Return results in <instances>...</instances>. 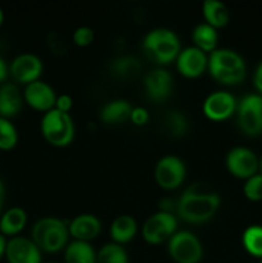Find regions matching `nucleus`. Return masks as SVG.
Instances as JSON below:
<instances>
[{
  "label": "nucleus",
  "mask_w": 262,
  "mask_h": 263,
  "mask_svg": "<svg viewBox=\"0 0 262 263\" xmlns=\"http://www.w3.org/2000/svg\"><path fill=\"white\" fill-rule=\"evenodd\" d=\"M136 231H138L136 221L128 215L117 216L113 220L109 229L110 238L113 239V243L120 244V246L133 240L136 235Z\"/></svg>",
  "instance_id": "20"
},
{
  "label": "nucleus",
  "mask_w": 262,
  "mask_h": 263,
  "mask_svg": "<svg viewBox=\"0 0 262 263\" xmlns=\"http://www.w3.org/2000/svg\"><path fill=\"white\" fill-rule=\"evenodd\" d=\"M72 40H73L74 45L80 46V48L89 46L94 41V31L90 27H87V26L77 27L74 30L73 36H72Z\"/></svg>",
  "instance_id": "31"
},
{
  "label": "nucleus",
  "mask_w": 262,
  "mask_h": 263,
  "mask_svg": "<svg viewBox=\"0 0 262 263\" xmlns=\"http://www.w3.org/2000/svg\"><path fill=\"white\" fill-rule=\"evenodd\" d=\"M226 167L233 176L239 179H249L259 170V161L251 149L236 146L226 156Z\"/></svg>",
  "instance_id": "10"
},
{
  "label": "nucleus",
  "mask_w": 262,
  "mask_h": 263,
  "mask_svg": "<svg viewBox=\"0 0 262 263\" xmlns=\"http://www.w3.org/2000/svg\"><path fill=\"white\" fill-rule=\"evenodd\" d=\"M254 86L262 94V62L257 67L256 73H254Z\"/></svg>",
  "instance_id": "34"
},
{
  "label": "nucleus",
  "mask_w": 262,
  "mask_h": 263,
  "mask_svg": "<svg viewBox=\"0 0 262 263\" xmlns=\"http://www.w3.org/2000/svg\"><path fill=\"white\" fill-rule=\"evenodd\" d=\"M49 263H57V262H49Z\"/></svg>",
  "instance_id": "40"
},
{
  "label": "nucleus",
  "mask_w": 262,
  "mask_h": 263,
  "mask_svg": "<svg viewBox=\"0 0 262 263\" xmlns=\"http://www.w3.org/2000/svg\"><path fill=\"white\" fill-rule=\"evenodd\" d=\"M259 171H261V175H262V157L261 159H259Z\"/></svg>",
  "instance_id": "39"
},
{
  "label": "nucleus",
  "mask_w": 262,
  "mask_h": 263,
  "mask_svg": "<svg viewBox=\"0 0 262 263\" xmlns=\"http://www.w3.org/2000/svg\"><path fill=\"white\" fill-rule=\"evenodd\" d=\"M243 193L247 199L252 200V202L262 200V175L256 174L247 179L243 187Z\"/></svg>",
  "instance_id": "30"
},
{
  "label": "nucleus",
  "mask_w": 262,
  "mask_h": 263,
  "mask_svg": "<svg viewBox=\"0 0 262 263\" xmlns=\"http://www.w3.org/2000/svg\"><path fill=\"white\" fill-rule=\"evenodd\" d=\"M186 168L179 157L166 156L161 158L154 170L156 181L162 189H177L184 182Z\"/></svg>",
  "instance_id": "9"
},
{
  "label": "nucleus",
  "mask_w": 262,
  "mask_h": 263,
  "mask_svg": "<svg viewBox=\"0 0 262 263\" xmlns=\"http://www.w3.org/2000/svg\"><path fill=\"white\" fill-rule=\"evenodd\" d=\"M192 40L195 48L202 50L203 53H212L213 50H216L217 45V31L207 23H200L193 30Z\"/></svg>",
  "instance_id": "23"
},
{
  "label": "nucleus",
  "mask_w": 262,
  "mask_h": 263,
  "mask_svg": "<svg viewBox=\"0 0 262 263\" xmlns=\"http://www.w3.org/2000/svg\"><path fill=\"white\" fill-rule=\"evenodd\" d=\"M23 99L31 108L46 113L54 109L57 95L50 85L38 80V81L26 85Z\"/></svg>",
  "instance_id": "14"
},
{
  "label": "nucleus",
  "mask_w": 262,
  "mask_h": 263,
  "mask_svg": "<svg viewBox=\"0 0 262 263\" xmlns=\"http://www.w3.org/2000/svg\"><path fill=\"white\" fill-rule=\"evenodd\" d=\"M7 243L8 240L5 239L4 235L0 234V259L5 256V249H7Z\"/></svg>",
  "instance_id": "36"
},
{
  "label": "nucleus",
  "mask_w": 262,
  "mask_h": 263,
  "mask_svg": "<svg viewBox=\"0 0 262 263\" xmlns=\"http://www.w3.org/2000/svg\"><path fill=\"white\" fill-rule=\"evenodd\" d=\"M3 22H4V12H3V9L0 8V26L3 25Z\"/></svg>",
  "instance_id": "38"
},
{
  "label": "nucleus",
  "mask_w": 262,
  "mask_h": 263,
  "mask_svg": "<svg viewBox=\"0 0 262 263\" xmlns=\"http://www.w3.org/2000/svg\"><path fill=\"white\" fill-rule=\"evenodd\" d=\"M18 143V133L12 122L0 117V149L10 151Z\"/></svg>",
  "instance_id": "28"
},
{
  "label": "nucleus",
  "mask_w": 262,
  "mask_h": 263,
  "mask_svg": "<svg viewBox=\"0 0 262 263\" xmlns=\"http://www.w3.org/2000/svg\"><path fill=\"white\" fill-rule=\"evenodd\" d=\"M31 240L40 251L46 253H57L66 248L68 243V225L61 218L44 217L33 225Z\"/></svg>",
  "instance_id": "3"
},
{
  "label": "nucleus",
  "mask_w": 262,
  "mask_h": 263,
  "mask_svg": "<svg viewBox=\"0 0 262 263\" xmlns=\"http://www.w3.org/2000/svg\"><path fill=\"white\" fill-rule=\"evenodd\" d=\"M236 100L230 92L215 91L205 98L203 113L211 121H223L233 116L236 109Z\"/></svg>",
  "instance_id": "12"
},
{
  "label": "nucleus",
  "mask_w": 262,
  "mask_h": 263,
  "mask_svg": "<svg viewBox=\"0 0 262 263\" xmlns=\"http://www.w3.org/2000/svg\"><path fill=\"white\" fill-rule=\"evenodd\" d=\"M113 73L120 77H130L136 74L140 69V63L134 57H121L115 59L110 64Z\"/></svg>",
  "instance_id": "27"
},
{
  "label": "nucleus",
  "mask_w": 262,
  "mask_h": 263,
  "mask_svg": "<svg viewBox=\"0 0 262 263\" xmlns=\"http://www.w3.org/2000/svg\"><path fill=\"white\" fill-rule=\"evenodd\" d=\"M8 263H41V251L31 239L14 236L7 243Z\"/></svg>",
  "instance_id": "13"
},
{
  "label": "nucleus",
  "mask_w": 262,
  "mask_h": 263,
  "mask_svg": "<svg viewBox=\"0 0 262 263\" xmlns=\"http://www.w3.org/2000/svg\"><path fill=\"white\" fill-rule=\"evenodd\" d=\"M241 243L251 256L262 258V226L252 225L243 233Z\"/></svg>",
  "instance_id": "25"
},
{
  "label": "nucleus",
  "mask_w": 262,
  "mask_h": 263,
  "mask_svg": "<svg viewBox=\"0 0 262 263\" xmlns=\"http://www.w3.org/2000/svg\"><path fill=\"white\" fill-rule=\"evenodd\" d=\"M102 230V223L99 218L90 213H82L76 216L71 222L68 223L69 235L79 241H89L94 240L99 235Z\"/></svg>",
  "instance_id": "17"
},
{
  "label": "nucleus",
  "mask_w": 262,
  "mask_h": 263,
  "mask_svg": "<svg viewBox=\"0 0 262 263\" xmlns=\"http://www.w3.org/2000/svg\"><path fill=\"white\" fill-rule=\"evenodd\" d=\"M208 66V58L205 53L195 46H189L180 50L176 58V67L180 74L188 79H197Z\"/></svg>",
  "instance_id": "15"
},
{
  "label": "nucleus",
  "mask_w": 262,
  "mask_h": 263,
  "mask_svg": "<svg viewBox=\"0 0 262 263\" xmlns=\"http://www.w3.org/2000/svg\"><path fill=\"white\" fill-rule=\"evenodd\" d=\"M40 128L45 140L53 146L63 148L73 140L74 125L71 116L55 108L44 115Z\"/></svg>",
  "instance_id": "5"
},
{
  "label": "nucleus",
  "mask_w": 262,
  "mask_h": 263,
  "mask_svg": "<svg viewBox=\"0 0 262 263\" xmlns=\"http://www.w3.org/2000/svg\"><path fill=\"white\" fill-rule=\"evenodd\" d=\"M22 102L23 98L17 85L3 84L0 86V117L9 120L17 116L22 108Z\"/></svg>",
  "instance_id": "18"
},
{
  "label": "nucleus",
  "mask_w": 262,
  "mask_h": 263,
  "mask_svg": "<svg viewBox=\"0 0 262 263\" xmlns=\"http://www.w3.org/2000/svg\"><path fill=\"white\" fill-rule=\"evenodd\" d=\"M144 85H145V91L149 99L154 102H162L171 95L174 81L169 71L163 68H157L146 74Z\"/></svg>",
  "instance_id": "16"
},
{
  "label": "nucleus",
  "mask_w": 262,
  "mask_h": 263,
  "mask_svg": "<svg viewBox=\"0 0 262 263\" xmlns=\"http://www.w3.org/2000/svg\"><path fill=\"white\" fill-rule=\"evenodd\" d=\"M64 263H97V253L90 243L73 240L64 249Z\"/></svg>",
  "instance_id": "22"
},
{
  "label": "nucleus",
  "mask_w": 262,
  "mask_h": 263,
  "mask_svg": "<svg viewBox=\"0 0 262 263\" xmlns=\"http://www.w3.org/2000/svg\"><path fill=\"white\" fill-rule=\"evenodd\" d=\"M131 107L130 103L125 99H116L107 103L100 110V120L105 125H120L130 120Z\"/></svg>",
  "instance_id": "19"
},
{
  "label": "nucleus",
  "mask_w": 262,
  "mask_h": 263,
  "mask_svg": "<svg viewBox=\"0 0 262 263\" xmlns=\"http://www.w3.org/2000/svg\"><path fill=\"white\" fill-rule=\"evenodd\" d=\"M43 62L35 54H21L13 59L9 67V72L14 81L20 84L28 85L31 82L38 81L43 73Z\"/></svg>",
  "instance_id": "11"
},
{
  "label": "nucleus",
  "mask_w": 262,
  "mask_h": 263,
  "mask_svg": "<svg viewBox=\"0 0 262 263\" xmlns=\"http://www.w3.org/2000/svg\"><path fill=\"white\" fill-rule=\"evenodd\" d=\"M8 76V67H7V63H5L4 59L0 57V82L4 81L5 79H7Z\"/></svg>",
  "instance_id": "35"
},
{
  "label": "nucleus",
  "mask_w": 262,
  "mask_h": 263,
  "mask_svg": "<svg viewBox=\"0 0 262 263\" xmlns=\"http://www.w3.org/2000/svg\"><path fill=\"white\" fill-rule=\"evenodd\" d=\"M4 198H5V187L3 181L0 180V211H2L3 203H4Z\"/></svg>",
  "instance_id": "37"
},
{
  "label": "nucleus",
  "mask_w": 262,
  "mask_h": 263,
  "mask_svg": "<svg viewBox=\"0 0 262 263\" xmlns=\"http://www.w3.org/2000/svg\"><path fill=\"white\" fill-rule=\"evenodd\" d=\"M130 120L135 126H144L149 121V112L143 107L133 108Z\"/></svg>",
  "instance_id": "32"
},
{
  "label": "nucleus",
  "mask_w": 262,
  "mask_h": 263,
  "mask_svg": "<svg viewBox=\"0 0 262 263\" xmlns=\"http://www.w3.org/2000/svg\"><path fill=\"white\" fill-rule=\"evenodd\" d=\"M202 12L205 23L213 28H221L228 25L230 17L228 8L217 0H205L202 5Z\"/></svg>",
  "instance_id": "24"
},
{
  "label": "nucleus",
  "mask_w": 262,
  "mask_h": 263,
  "mask_svg": "<svg viewBox=\"0 0 262 263\" xmlns=\"http://www.w3.org/2000/svg\"><path fill=\"white\" fill-rule=\"evenodd\" d=\"M176 217L172 213L159 211V212L152 215L144 222L143 238L146 243L157 246V244L170 240L171 236L176 233Z\"/></svg>",
  "instance_id": "8"
},
{
  "label": "nucleus",
  "mask_w": 262,
  "mask_h": 263,
  "mask_svg": "<svg viewBox=\"0 0 262 263\" xmlns=\"http://www.w3.org/2000/svg\"><path fill=\"white\" fill-rule=\"evenodd\" d=\"M220 195L203 184L190 185L176 203V213L189 223H203L215 216L220 207Z\"/></svg>",
  "instance_id": "1"
},
{
  "label": "nucleus",
  "mask_w": 262,
  "mask_h": 263,
  "mask_svg": "<svg viewBox=\"0 0 262 263\" xmlns=\"http://www.w3.org/2000/svg\"><path fill=\"white\" fill-rule=\"evenodd\" d=\"M169 254L176 263H199L203 247L190 231H176L169 240Z\"/></svg>",
  "instance_id": "6"
},
{
  "label": "nucleus",
  "mask_w": 262,
  "mask_h": 263,
  "mask_svg": "<svg viewBox=\"0 0 262 263\" xmlns=\"http://www.w3.org/2000/svg\"><path fill=\"white\" fill-rule=\"evenodd\" d=\"M143 48L153 61L159 64H169L180 53V40L169 28H154L143 40Z\"/></svg>",
  "instance_id": "4"
},
{
  "label": "nucleus",
  "mask_w": 262,
  "mask_h": 263,
  "mask_svg": "<svg viewBox=\"0 0 262 263\" xmlns=\"http://www.w3.org/2000/svg\"><path fill=\"white\" fill-rule=\"evenodd\" d=\"M27 223V213L20 207L9 208L0 218V234L4 236H12L21 233Z\"/></svg>",
  "instance_id": "21"
},
{
  "label": "nucleus",
  "mask_w": 262,
  "mask_h": 263,
  "mask_svg": "<svg viewBox=\"0 0 262 263\" xmlns=\"http://www.w3.org/2000/svg\"><path fill=\"white\" fill-rule=\"evenodd\" d=\"M261 263H262V261H261Z\"/></svg>",
  "instance_id": "41"
},
{
  "label": "nucleus",
  "mask_w": 262,
  "mask_h": 263,
  "mask_svg": "<svg viewBox=\"0 0 262 263\" xmlns=\"http://www.w3.org/2000/svg\"><path fill=\"white\" fill-rule=\"evenodd\" d=\"M97 263H128L127 252L120 244L108 243L97 253Z\"/></svg>",
  "instance_id": "26"
},
{
  "label": "nucleus",
  "mask_w": 262,
  "mask_h": 263,
  "mask_svg": "<svg viewBox=\"0 0 262 263\" xmlns=\"http://www.w3.org/2000/svg\"><path fill=\"white\" fill-rule=\"evenodd\" d=\"M211 77L222 85H238L246 77V63L231 49H216L208 57Z\"/></svg>",
  "instance_id": "2"
},
{
  "label": "nucleus",
  "mask_w": 262,
  "mask_h": 263,
  "mask_svg": "<svg viewBox=\"0 0 262 263\" xmlns=\"http://www.w3.org/2000/svg\"><path fill=\"white\" fill-rule=\"evenodd\" d=\"M164 125H166L167 131L175 138L184 136L188 131V120L181 112L172 110L164 118Z\"/></svg>",
  "instance_id": "29"
},
{
  "label": "nucleus",
  "mask_w": 262,
  "mask_h": 263,
  "mask_svg": "<svg viewBox=\"0 0 262 263\" xmlns=\"http://www.w3.org/2000/svg\"><path fill=\"white\" fill-rule=\"evenodd\" d=\"M238 125L248 136L262 134V95H246L236 105Z\"/></svg>",
  "instance_id": "7"
},
{
  "label": "nucleus",
  "mask_w": 262,
  "mask_h": 263,
  "mask_svg": "<svg viewBox=\"0 0 262 263\" xmlns=\"http://www.w3.org/2000/svg\"><path fill=\"white\" fill-rule=\"evenodd\" d=\"M72 105H73L72 98L68 94H62L59 97H57L54 108L63 113H69V110L72 109Z\"/></svg>",
  "instance_id": "33"
}]
</instances>
